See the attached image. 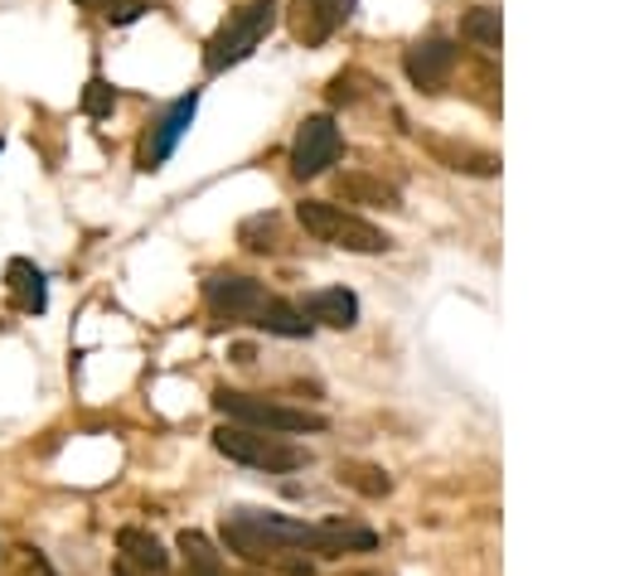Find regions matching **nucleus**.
Returning <instances> with one entry per match:
<instances>
[{"label":"nucleus","mask_w":620,"mask_h":576,"mask_svg":"<svg viewBox=\"0 0 620 576\" xmlns=\"http://www.w3.org/2000/svg\"><path fill=\"white\" fill-rule=\"evenodd\" d=\"M301 315L311 320H321V325H329V330H354L359 325V296L354 291H345V286H325V291H311L306 301L296 305Z\"/></svg>","instance_id":"nucleus-10"},{"label":"nucleus","mask_w":620,"mask_h":576,"mask_svg":"<svg viewBox=\"0 0 620 576\" xmlns=\"http://www.w3.org/2000/svg\"><path fill=\"white\" fill-rule=\"evenodd\" d=\"M223 576H228V572H223Z\"/></svg>","instance_id":"nucleus-23"},{"label":"nucleus","mask_w":620,"mask_h":576,"mask_svg":"<svg viewBox=\"0 0 620 576\" xmlns=\"http://www.w3.org/2000/svg\"><path fill=\"white\" fill-rule=\"evenodd\" d=\"M39 576H54V572H49V567H39Z\"/></svg>","instance_id":"nucleus-22"},{"label":"nucleus","mask_w":620,"mask_h":576,"mask_svg":"<svg viewBox=\"0 0 620 576\" xmlns=\"http://www.w3.org/2000/svg\"><path fill=\"white\" fill-rule=\"evenodd\" d=\"M339 199H349V204H374V209H403V199L393 184L384 180H368V175H339L335 180Z\"/></svg>","instance_id":"nucleus-14"},{"label":"nucleus","mask_w":620,"mask_h":576,"mask_svg":"<svg viewBox=\"0 0 620 576\" xmlns=\"http://www.w3.org/2000/svg\"><path fill=\"white\" fill-rule=\"evenodd\" d=\"M214 446H218V455H228V461L253 465V471H267V475H286V471H301V465H311V451L306 446H292L286 436L253 432V426H233V422L214 432Z\"/></svg>","instance_id":"nucleus-4"},{"label":"nucleus","mask_w":620,"mask_h":576,"mask_svg":"<svg viewBox=\"0 0 620 576\" xmlns=\"http://www.w3.org/2000/svg\"><path fill=\"white\" fill-rule=\"evenodd\" d=\"M116 553H122V562H131L136 572H151V576H161L170 567V553L161 547V538L146 528H122L116 533Z\"/></svg>","instance_id":"nucleus-13"},{"label":"nucleus","mask_w":620,"mask_h":576,"mask_svg":"<svg viewBox=\"0 0 620 576\" xmlns=\"http://www.w3.org/2000/svg\"><path fill=\"white\" fill-rule=\"evenodd\" d=\"M73 6H83V10H98V16H108V20H116V10H122L126 0H73Z\"/></svg>","instance_id":"nucleus-20"},{"label":"nucleus","mask_w":620,"mask_h":576,"mask_svg":"<svg viewBox=\"0 0 620 576\" xmlns=\"http://www.w3.org/2000/svg\"><path fill=\"white\" fill-rule=\"evenodd\" d=\"M339 479L364 494H388V475L374 471V465H339Z\"/></svg>","instance_id":"nucleus-19"},{"label":"nucleus","mask_w":620,"mask_h":576,"mask_svg":"<svg viewBox=\"0 0 620 576\" xmlns=\"http://www.w3.org/2000/svg\"><path fill=\"white\" fill-rule=\"evenodd\" d=\"M112 572H116V576H151V572H136V567H131V562H116Z\"/></svg>","instance_id":"nucleus-21"},{"label":"nucleus","mask_w":620,"mask_h":576,"mask_svg":"<svg viewBox=\"0 0 620 576\" xmlns=\"http://www.w3.org/2000/svg\"><path fill=\"white\" fill-rule=\"evenodd\" d=\"M349 16H354V0H292V6H286V30H292L296 44L315 49Z\"/></svg>","instance_id":"nucleus-8"},{"label":"nucleus","mask_w":620,"mask_h":576,"mask_svg":"<svg viewBox=\"0 0 620 576\" xmlns=\"http://www.w3.org/2000/svg\"><path fill=\"white\" fill-rule=\"evenodd\" d=\"M214 407L228 417L233 426H253V432H272V436H306V432H325V417L311 407H292V402L276 397H257V393H237V387H218Z\"/></svg>","instance_id":"nucleus-1"},{"label":"nucleus","mask_w":620,"mask_h":576,"mask_svg":"<svg viewBox=\"0 0 620 576\" xmlns=\"http://www.w3.org/2000/svg\"><path fill=\"white\" fill-rule=\"evenodd\" d=\"M276 16H282V0H247L243 10H233V16L214 30V39L204 44V69L223 73V69H233V63H243L247 53L272 34Z\"/></svg>","instance_id":"nucleus-2"},{"label":"nucleus","mask_w":620,"mask_h":576,"mask_svg":"<svg viewBox=\"0 0 620 576\" xmlns=\"http://www.w3.org/2000/svg\"><path fill=\"white\" fill-rule=\"evenodd\" d=\"M296 219L311 238H321L329 247H345V252H388L393 238L384 228H374L359 213H349L345 204H325V199H301Z\"/></svg>","instance_id":"nucleus-3"},{"label":"nucleus","mask_w":620,"mask_h":576,"mask_svg":"<svg viewBox=\"0 0 620 576\" xmlns=\"http://www.w3.org/2000/svg\"><path fill=\"white\" fill-rule=\"evenodd\" d=\"M204 301L218 320H237V325H257L262 305L272 301V291L253 276H237V272H214L204 281Z\"/></svg>","instance_id":"nucleus-5"},{"label":"nucleus","mask_w":620,"mask_h":576,"mask_svg":"<svg viewBox=\"0 0 620 576\" xmlns=\"http://www.w3.org/2000/svg\"><path fill=\"white\" fill-rule=\"evenodd\" d=\"M194 112H200V92H190V98H180V102H170L165 107V117L151 127V137L141 141V170H161L165 160H170V151H175V141L190 131V122H194Z\"/></svg>","instance_id":"nucleus-9"},{"label":"nucleus","mask_w":620,"mask_h":576,"mask_svg":"<svg viewBox=\"0 0 620 576\" xmlns=\"http://www.w3.org/2000/svg\"><path fill=\"white\" fill-rule=\"evenodd\" d=\"M456 69H460V49L446 34H427V39H417V44L403 53L407 83L421 88V92H441L446 83H451Z\"/></svg>","instance_id":"nucleus-7"},{"label":"nucleus","mask_w":620,"mask_h":576,"mask_svg":"<svg viewBox=\"0 0 620 576\" xmlns=\"http://www.w3.org/2000/svg\"><path fill=\"white\" fill-rule=\"evenodd\" d=\"M339 151H345L339 127L329 122V117H306V122L296 127V141H292V175L296 180L325 175V170L339 160Z\"/></svg>","instance_id":"nucleus-6"},{"label":"nucleus","mask_w":620,"mask_h":576,"mask_svg":"<svg viewBox=\"0 0 620 576\" xmlns=\"http://www.w3.org/2000/svg\"><path fill=\"white\" fill-rule=\"evenodd\" d=\"M431 155L441 160L446 170H456V175H499V155L495 151H480V145H460V141H441V137H421Z\"/></svg>","instance_id":"nucleus-11"},{"label":"nucleus","mask_w":620,"mask_h":576,"mask_svg":"<svg viewBox=\"0 0 620 576\" xmlns=\"http://www.w3.org/2000/svg\"><path fill=\"white\" fill-rule=\"evenodd\" d=\"M460 39H470L475 49L495 53L499 49V10L495 6H470L466 16H460Z\"/></svg>","instance_id":"nucleus-15"},{"label":"nucleus","mask_w":620,"mask_h":576,"mask_svg":"<svg viewBox=\"0 0 620 576\" xmlns=\"http://www.w3.org/2000/svg\"><path fill=\"white\" fill-rule=\"evenodd\" d=\"M237 243L247 252H282V219L276 213H257L237 228Z\"/></svg>","instance_id":"nucleus-16"},{"label":"nucleus","mask_w":620,"mask_h":576,"mask_svg":"<svg viewBox=\"0 0 620 576\" xmlns=\"http://www.w3.org/2000/svg\"><path fill=\"white\" fill-rule=\"evenodd\" d=\"M180 553L190 562V576H223V557L214 553V543L204 538V533H180Z\"/></svg>","instance_id":"nucleus-17"},{"label":"nucleus","mask_w":620,"mask_h":576,"mask_svg":"<svg viewBox=\"0 0 620 576\" xmlns=\"http://www.w3.org/2000/svg\"><path fill=\"white\" fill-rule=\"evenodd\" d=\"M6 286H10V301H16V311H24V315H44L49 286H44V272H39L30 257H16V262L6 266Z\"/></svg>","instance_id":"nucleus-12"},{"label":"nucleus","mask_w":620,"mask_h":576,"mask_svg":"<svg viewBox=\"0 0 620 576\" xmlns=\"http://www.w3.org/2000/svg\"><path fill=\"white\" fill-rule=\"evenodd\" d=\"M83 112L92 117V122H108V117L116 112V88L108 83V78H92V83L83 88Z\"/></svg>","instance_id":"nucleus-18"}]
</instances>
